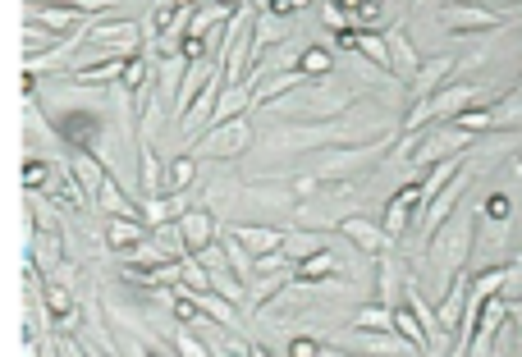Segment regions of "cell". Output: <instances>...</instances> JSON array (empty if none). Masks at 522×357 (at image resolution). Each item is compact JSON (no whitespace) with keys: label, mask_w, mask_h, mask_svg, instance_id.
<instances>
[{"label":"cell","mask_w":522,"mask_h":357,"mask_svg":"<svg viewBox=\"0 0 522 357\" xmlns=\"http://www.w3.org/2000/svg\"><path fill=\"white\" fill-rule=\"evenodd\" d=\"M477 220H481V202H463L445 225L431 234V243L422 248V257L413 261V275L422 284V293L431 303H440L454 280L463 271H472V257H477Z\"/></svg>","instance_id":"1"},{"label":"cell","mask_w":522,"mask_h":357,"mask_svg":"<svg viewBox=\"0 0 522 357\" xmlns=\"http://www.w3.org/2000/svg\"><path fill=\"white\" fill-rule=\"evenodd\" d=\"M481 101H486V87L454 78V83L440 87L435 97L408 106V115H403V133H422V129H431V124H454L463 110H477Z\"/></svg>","instance_id":"2"},{"label":"cell","mask_w":522,"mask_h":357,"mask_svg":"<svg viewBox=\"0 0 522 357\" xmlns=\"http://www.w3.org/2000/svg\"><path fill=\"white\" fill-rule=\"evenodd\" d=\"M390 133L376 142H358V147H321V152H312L316 161V179H330V184H344V179H358V174H367L376 161H385L390 156Z\"/></svg>","instance_id":"3"},{"label":"cell","mask_w":522,"mask_h":357,"mask_svg":"<svg viewBox=\"0 0 522 357\" xmlns=\"http://www.w3.org/2000/svg\"><path fill=\"white\" fill-rule=\"evenodd\" d=\"M403 138L417 142V147H413V165H417V170H431V165H440V161L468 156L472 147H477L481 133H468L454 119V124H431V129H422V133H403Z\"/></svg>","instance_id":"4"},{"label":"cell","mask_w":522,"mask_h":357,"mask_svg":"<svg viewBox=\"0 0 522 357\" xmlns=\"http://www.w3.org/2000/svg\"><path fill=\"white\" fill-rule=\"evenodd\" d=\"M257 142V129H252V115H239L229 119V124H216V129H207L202 138H193V152L197 161H234V156H243Z\"/></svg>","instance_id":"5"},{"label":"cell","mask_w":522,"mask_h":357,"mask_svg":"<svg viewBox=\"0 0 522 357\" xmlns=\"http://www.w3.org/2000/svg\"><path fill=\"white\" fill-rule=\"evenodd\" d=\"M504 23H509V14L500 10H486L481 0H449V5H440L435 10V28H445V33H500Z\"/></svg>","instance_id":"6"},{"label":"cell","mask_w":522,"mask_h":357,"mask_svg":"<svg viewBox=\"0 0 522 357\" xmlns=\"http://www.w3.org/2000/svg\"><path fill=\"white\" fill-rule=\"evenodd\" d=\"M344 348L353 357H426L422 348L408 335H399V330H353V335L344 339Z\"/></svg>","instance_id":"7"},{"label":"cell","mask_w":522,"mask_h":357,"mask_svg":"<svg viewBox=\"0 0 522 357\" xmlns=\"http://www.w3.org/2000/svg\"><path fill=\"white\" fill-rule=\"evenodd\" d=\"M408 280H413V266L394 257V248L376 257V303L403 307L408 303Z\"/></svg>","instance_id":"8"},{"label":"cell","mask_w":522,"mask_h":357,"mask_svg":"<svg viewBox=\"0 0 522 357\" xmlns=\"http://www.w3.org/2000/svg\"><path fill=\"white\" fill-rule=\"evenodd\" d=\"M339 234H344L348 243H353L362 257H371V261L394 248V234L381 225V220H371V216H344V220H339Z\"/></svg>","instance_id":"9"},{"label":"cell","mask_w":522,"mask_h":357,"mask_svg":"<svg viewBox=\"0 0 522 357\" xmlns=\"http://www.w3.org/2000/svg\"><path fill=\"white\" fill-rule=\"evenodd\" d=\"M454 69H458V55H426L422 69H417V78L408 83V106H417V101L435 97L440 87L454 83Z\"/></svg>","instance_id":"10"},{"label":"cell","mask_w":522,"mask_h":357,"mask_svg":"<svg viewBox=\"0 0 522 357\" xmlns=\"http://www.w3.org/2000/svg\"><path fill=\"white\" fill-rule=\"evenodd\" d=\"M193 206H188V193H156V197H142V225L147 229H161L170 220H184Z\"/></svg>","instance_id":"11"},{"label":"cell","mask_w":522,"mask_h":357,"mask_svg":"<svg viewBox=\"0 0 522 357\" xmlns=\"http://www.w3.org/2000/svg\"><path fill=\"white\" fill-rule=\"evenodd\" d=\"M97 211H101V216L142 220V202L133 193H124V179H115V174H106V184L97 188Z\"/></svg>","instance_id":"12"},{"label":"cell","mask_w":522,"mask_h":357,"mask_svg":"<svg viewBox=\"0 0 522 357\" xmlns=\"http://www.w3.org/2000/svg\"><path fill=\"white\" fill-rule=\"evenodd\" d=\"M225 229H229L234 238H239V243L252 252V257L280 252V248H284V234H289V229H275V225H243V220H234V225H225Z\"/></svg>","instance_id":"13"},{"label":"cell","mask_w":522,"mask_h":357,"mask_svg":"<svg viewBox=\"0 0 522 357\" xmlns=\"http://www.w3.org/2000/svg\"><path fill=\"white\" fill-rule=\"evenodd\" d=\"M188 55H161L156 60V92H161L165 110H174V101H179V92H184V78H188Z\"/></svg>","instance_id":"14"},{"label":"cell","mask_w":522,"mask_h":357,"mask_svg":"<svg viewBox=\"0 0 522 357\" xmlns=\"http://www.w3.org/2000/svg\"><path fill=\"white\" fill-rule=\"evenodd\" d=\"M344 271V252H339V243H330V248H321V252H312L307 261H298L294 266V275L303 284H321V280H335V275Z\"/></svg>","instance_id":"15"},{"label":"cell","mask_w":522,"mask_h":357,"mask_svg":"<svg viewBox=\"0 0 522 357\" xmlns=\"http://www.w3.org/2000/svg\"><path fill=\"white\" fill-rule=\"evenodd\" d=\"M385 37H390L394 74L413 83V78H417V69H422V55H417V51H413V42H408V28H403V19H394L390 28H385Z\"/></svg>","instance_id":"16"},{"label":"cell","mask_w":522,"mask_h":357,"mask_svg":"<svg viewBox=\"0 0 522 357\" xmlns=\"http://www.w3.org/2000/svg\"><path fill=\"white\" fill-rule=\"evenodd\" d=\"M179 225H184V238H188V252H193V257H197L202 248H211V243H216V234H220L216 216H211L207 206H193V211H188Z\"/></svg>","instance_id":"17"},{"label":"cell","mask_w":522,"mask_h":357,"mask_svg":"<svg viewBox=\"0 0 522 357\" xmlns=\"http://www.w3.org/2000/svg\"><path fill=\"white\" fill-rule=\"evenodd\" d=\"M280 42H289V33H284V19L271 10H261L257 23H252V65H257L266 51H275Z\"/></svg>","instance_id":"18"},{"label":"cell","mask_w":522,"mask_h":357,"mask_svg":"<svg viewBox=\"0 0 522 357\" xmlns=\"http://www.w3.org/2000/svg\"><path fill=\"white\" fill-rule=\"evenodd\" d=\"M330 243H335V238H330V234H321V229H307V225H298V229H289V234H284V257H289V261H294V266H298V261H307V257H312V252H321V248H330Z\"/></svg>","instance_id":"19"},{"label":"cell","mask_w":522,"mask_h":357,"mask_svg":"<svg viewBox=\"0 0 522 357\" xmlns=\"http://www.w3.org/2000/svg\"><path fill=\"white\" fill-rule=\"evenodd\" d=\"M28 19L46 23L51 33H69V28H87V14L74 5H28Z\"/></svg>","instance_id":"20"},{"label":"cell","mask_w":522,"mask_h":357,"mask_svg":"<svg viewBox=\"0 0 522 357\" xmlns=\"http://www.w3.org/2000/svg\"><path fill=\"white\" fill-rule=\"evenodd\" d=\"M147 234H152V229L142 225V220L106 216V243H110V252H129V248H138V243H142Z\"/></svg>","instance_id":"21"},{"label":"cell","mask_w":522,"mask_h":357,"mask_svg":"<svg viewBox=\"0 0 522 357\" xmlns=\"http://www.w3.org/2000/svg\"><path fill=\"white\" fill-rule=\"evenodd\" d=\"M115 257H120L124 266H142V271H152V266H165V261H174L170 252H165L161 243H156V234H147V238H142V243H138V248L115 252ZM179 261H184V257H179Z\"/></svg>","instance_id":"22"},{"label":"cell","mask_w":522,"mask_h":357,"mask_svg":"<svg viewBox=\"0 0 522 357\" xmlns=\"http://www.w3.org/2000/svg\"><path fill=\"white\" fill-rule=\"evenodd\" d=\"M298 69H303L312 83H321V78H335V51H330L326 42L303 46V60H298Z\"/></svg>","instance_id":"23"},{"label":"cell","mask_w":522,"mask_h":357,"mask_svg":"<svg viewBox=\"0 0 522 357\" xmlns=\"http://www.w3.org/2000/svg\"><path fill=\"white\" fill-rule=\"evenodd\" d=\"M220 248H225L229 266L239 271V280H243V284H252V280H257V257H252V252L243 248V243H239V238H234V234H229V229H220Z\"/></svg>","instance_id":"24"},{"label":"cell","mask_w":522,"mask_h":357,"mask_svg":"<svg viewBox=\"0 0 522 357\" xmlns=\"http://www.w3.org/2000/svg\"><path fill=\"white\" fill-rule=\"evenodd\" d=\"M60 248H65V238H60V234H46V229H33V238H28V252L37 257V266H42L46 275L60 266Z\"/></svg>","instance_id":"25"},{"label":"cell","mask_w":522,"mask_h":357,"mask_svg":"<svg viewBox=\"0 0 522 357\" xmlns=\"http://www.w3.org/2000/svg\"><path fill=\"white\" fill-rule=\"evenodd\" d=\"M394 330L399 335H408L417 348H422L426 357H431V335H426V325H422V316L413 312V303H403V307H394Z\"/></svg>","instance_id":"26"},{"label":"cell","mask_w":522,"mask_h":357,"mask_svg":"<svg viewBox=\"0 0 522 357\" xmlns=\"http://www.w3.org/2000/svg\"><path fill=\"white\" fill-rule=\"evenodd\" d=\"M197 179V156H174L165 165V193H188Z\"/></svg>","instance_id":"27"},{"label":"cell","mask_w":522,"mask_h":357,"mask_svg":"<svg viewBox=\"0 0 522 357\" xmlns=\"http://www.w3.org/2000/svg\"><path fill=\"white\" fill-rule=\"evenodd\" d=\"M353 330H394V307L362 303L358 312H353Z\"/></svg>","instance_id":"28"},{"label":"cell","mask_w":522,"mask_h":357,"mask_svg":"<svg viewBox=\"0 0 522 357\" xmlns=\"http://www.w3.org/2000/svg\"><path fill=\"white\" fill-rule=\"evenodd\" d=\"M51 46H60V33H51L46 23H23V55H42V51H51Z\"/></svg>","instance_id":"29"},{"label":"cell","mask_w":522,"mask_h":357,"mask_svg":"<svg viewBox=\"0 0 522 357\" xmlns=\"http://www.w3.org/2000/svg\"><path fill=\"white\" fill-rule=\"evenodd\" d=\"M321 23H326L330 33H353V14L344 10V5H335V0H321Z\"/></svg>","instance_id":"30"},{"label":"cell","mask_w":522,"mask_h":357,"mask_svg":"<svg viewBox=\"0 0 522 357\" xmlns=\"http://www.w3.org/2000/svg\"><path fill=\"white\" fill-rule=\"evenodd\" d=\"M174 353L179 357H216L207 339H197L193 330H174Z\"/></svg>","instance_id":"31"},{"label":"cell","mask_w":522,"mask_h":357,"mask_svg":"<svg viewBox=\"0 0 522 357\" xmlns=\"http://www.w3.org/2000/svg\"><path fill=\"white\" fill-rule=\"evenodd\" d=\"M500 298L504 303H522V257L518 261H509V280H504V289H500Z\"/></svg>","instance_id":"32"},{"label":"cell","mask_w":522,"mask_h":357,"mask_svg":"<svg viewBox=\"0 0 522 357\" xmlns=\"http://www.w3.org/2000/svg\"><path fill=\"white\" fill-rule=\"evenodd\" d=\"M321 193V179L316 174H294V202H312Z\"/></svg>","instance_id":"33"},{"label":"cell","mask_w":522,"mask_h":357,"mask_svg":"<svg viewBox=\"0 0 522 357\" xmlns=\"http://www.w3.org/2000/svg\"><path fill=\"white\" fill-rule=\"evenodd\" d=\"M289 357H321V339L294 335V339H289Z\"/></svg>","instance_id":"34"},{"label":"cell","mask_w":522,"mask_h":357,"mask_svg":"<svg viewBox=\"0 0 522 357\" xmlns=\"http://www.w3.org/2000/svg\"><path fill=\"white\" fill-rule=\"evenodd\" d=\"M307 5H312V0H271L266 10H271V14H280V19H289V14H303Z\"/></svg>","instance_id":"35"},{"label":"cell","mask_w":522,"mask_h":357,"mask_svg":"<svg viewBox=\"0 0 522 357\" xmlns=\"http://www.w3.org/2000/svg\"><path fill=\"white\" fill-rule=\"evenodd\" d=\"M110 5H115V0H78V10H83L87 19H97V14H106Z\"/></svg>","instance_id":"36"},{"label":"cell","mask_w":522,"mask_h":357,"mask_svg":"<svg viewBox=\"0 0 522 357\" xmlns=\"http://www.w3.org/2000/svg\"><path fill=\"white\" fill-rule=\"evenodd\" d=\"M335 5H344V10H348V14H358V10H362V5H367V0H335Z\"/></svg>","instance_id":"37"},{"label":"cell","mask_w":522,"mask_h":357,"mask_svg":"<svg viewBox=\"0 0 522 357\" xmlns=\"http://www.w3.org/2000/svg\"><path fill=\"white\" fill-rule=\"evenodd\" d=\"M83 348H87V357H115V353H106L101 344H83Z\"/></svg>","instance_id":"38"},{"label":"cell","mask_w":522,"mask_h":357,"mask_svg":"<svg viewBox=\"0 0 522 357\" xmlns=\"http://www.w3.org/2000/svg\"><path fill=\"white\" fill-rule=\"evenodd\" d=\"M321 357H353V353H344V348H321Z\"/></svg>","instance_id":"39"},{"label":"cell","mask_w":522,"mask_h":357,"mask_svg":"<svg viewBox=\"0 0 522 357\" xmlns=\"http://www.w3.org/2000/svg\"><path fill=\"white\" fill-rule=\"evenodd\" d=\"M220 5H229V10H243V5H252V0H220Z\"/></svg>","instance_id":"40"},{"label":"cell","mask_w":522,"mask_h":357,"mask_svg":"<svg viewBox=\"0 0 522 357\" xmlns=\"http://www.w3.org/2000/svg\"><path fill=\"white\" fill-rule=\"evenodd\" d=\"M252 357H271V353H266V348H257V344H252Z\"/></svg>","instance_id":"41"},{"label":"cell","mask_w":522,"mask_h":357,"mask_svg":"<svg viewBox=\"0 0 522 357\" xmlns=\"http://www.w3.org/2000/svg\"><path fill=\"white\" fill-rule=\"evenodd\" d=\"M518 87H522V78H518Z\"/></svg>","instance_id":"42"}]
</instances>
